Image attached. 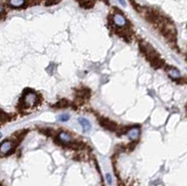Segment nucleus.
Listing matches in <instances>:
<instances>
[{
	"instance_id": "obj_1",
	"label": "nucleus",
	"mask_w": 187,
	"mask_h": 186,
	"mask_svg": "<svg viewBox=\"0 0 187 186\" xmlns=\"http://www.w3.org/2000/svg\"><path fill=\"white\" fill-rule=\"evenodd\" d=\"M23 102H24V105L26 108H32V107H34L37 104V102H38V96H37V95L35 93L29 92V93H27V94H25L24 95Z\"/></svg>"
},
{
	"instance_id": "obj_2",
	"label": "nucleus",
	"mask_w": 187,
	"mask_h": 186,
	"mask_svg": "<svg viewBox=\"0 0 187 186\" xmlns=\"http://www.w3.org/2000/svg\"><path fill=\"white\" fill-rule=\"evenodd\" d=\"M13 149V143L12 141H4L1 144V148H0V152H1V155L4 156L8 154H9L10 151Z\"/></svg>"
},
{
	"instance_id": "obj_3",
	"label": "nucleus",
	"mask_w": 187,
	"mask_h": 186,
	"mask_svg": "<svg viewBox=\"0 0 187 186\" xmlns=\"http://www.w3.org/2000/svg\"><path fill=\"white\" fill-rule=\"evenodd\" d=\"M112 20H113V23H114L117 26H119V27H123V26H125V25H126V20H125V18L122 14H121V13H115V14L113 15Z\"/></svg>"
},
{
	"instance_id": "obj_4",
	"label": "nucleus",
	"mask_w": 187,
	"mask_h": 186,
	"mask_svg": "<svg viewBox=\"0 0 187 186\" xmlns=\"http://www.w3.org/2000/svg\"><path fill=\"white\" fill-rule=\"evenodd\" d=\"M139 134H140V129H139V127L135 126V127H133V128H131V129L128 130L126 136H127V138H128L129 139H131V140H136V139L139 138Z\"/></svg>"
},
{
	"instance_id": "obj_5",
	"label": "nucleus",
	"mask_w": 187,
	"mask_h": 186,
	"mask_svg": "<svg viewBox=\"0 0 187 186\" xmlns=\"http://www.w3.org/2000/svg\"><path fill=\"white\" fill-rule=\"evenodd\" d=\"M100 124L104 128L109 129V130H115V128H116V125L113 122L108 120V119H101Z\"/></svg>"
},
{
	"instance_id": "obj_6",
	"label": "nucleus",
	"mask_w": 187,
	"mask_h": 186,
	"mask_svg": "<svg viewBox=\"0 0 187 186\" xmlns=\"http://www.w3.org/2000/svg\"><path fill=\"white\" fill-rule=\"evenodd\" d=\"M79 123L81 124L82 129L84 132H88L90 129H91V124L90 122L88 121V120H86L85 118H79Z\"/></svg>"
},
{
	"instance_id": "obj_7",
	"label": "nucleus",
	"mask_w": 187,
	"mask_h": 186,
	"mask_svg": "<svg viewBox=\"0 0 187 186\" xmlns=\"http://www.w3.org/2000/svg\"><path fill=\"white\" fill-rule=\"evenodd\" d=\"M168 74H169V76L170 78H172V79H174V80H178V79L181 78V73H180V71H179L178 69L174 68H169V69L168 70Z\"/></svg>"
},
{
	"instance_id": "obj_8",
	"label": "nucleus",
	"mask_w": 187,
	"mask_h": 186,
	"mask_svg": "<svg viewBox=\"0 0 187 186\" xmlns=\"http://www.w3.org/2000/svg\"><path fill=\"white\" fill-rule=\"evenodd\" d=\"M71 139V136L67 132H61L59 134V140L63 142V143H69Z\"/></svg>"
},
{
	"instance_id": "obj_9",
	"label": "nucleus",
	"mask_w": 187,
	"mask_h": 186,
	"mask_svg": "<svg viewBox=\"0 0 187 186\" xmlns=\"http://www.w3.org/2000/svg\"><path fill=\"white\" fill-rule=\"evenodd\" d=\"M25 3V0H8V5L13 8H20Z\"/></svg>"
},
{
	"instance_id": "obj_10",
	"label": "nucleus",
	"mask_w": 187,
	"mask_h": 186,
	"mask_svg": "<svg viewBox=\"0 0 187 186\" xmlns=\"http://www.w3.org/2000/svg\"><path fill=\"white\" fill-rule=\"evenodd\" d=\"M69 119V115L68 114H61L59 117H58V120L60 122H67L68 121Z\"/></svg>"
},
{
	"instance_id": "obj_11",
	"label": "nucleus",
	"mask_w": 187,
	"mask_h": 186,
	"mask_svg": "<svg viewBox=\"0 0 187 186\" xmlns=\"http://www.w3.org/2000/svg\"><path fill=\"white\" fill-rule=\"evenodd\" d=\"M106 179H107V181L109 184H112V175L111 174H106Z\"/></svg>"
},
{
	"instance_id": "obj_12",
	"label": "nucleus",
	"mask_w": 187,
	"mask_h": 186,
	"mask_svg": "<svg viewBox=\"0 0 187 186\" xmlns=\"http://www.w3.org/2000/svg\"><path fill=\"white\" fill-rule=\"evenodd\" d=\"M118 1L121 3V5H122V6H125V0H118Z\"/></svg>"
},
{
	"instance_id": "obj_13",
	"label": "nucleus",
	"mask_w": 187,
	"mask_h": 186,
	"mask_svg": "<svg viewBox=\"0 0 187 186\" xmlns=\"http://www.w3.org/2000/svg\"><path fill=\"white\" fill-rule=\"evenodd\" d=\"M118 186H125V185H124L123 183H121V184H120V185H118Z\"/></svg>"
}]
</instances>
